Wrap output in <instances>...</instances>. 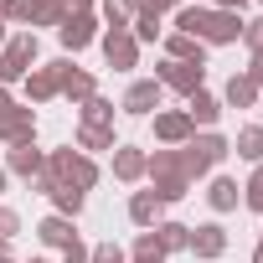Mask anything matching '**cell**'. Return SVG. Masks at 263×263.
Wrapping results in <instances>:
<instances>
[{"mask_svg":"<svg viewBox=\"0 0 263 263\" xmlns=\"http://www.w3.org/2000/svg\"><path fill=\"white\" fill-rule=\"evenodd\" d=\"M145 181H150V191H155V201L160 206H176L181 196H191V181H186V171H181V150H155V155H145Z\"/></svg>","mask_w":263,"mask_h":263,"instance_id":"obj_1","label":"cell"},{"mask_svg":"<svg viewBox=\"0 0 263 263\" xmlns=\"http://www.w3.org/2000/svg\"><path fill=\"white\" fill-rule=\"evenodd\" d=\"M227 155H232V140H227V135H217V129H196V135L181 145V171H186V181L196 186V181L212 176Z\"/></svg>","mask_w":263,"mask_h":263,"instance_id":"obj_2","label":"cell"},{"mask_svg":"<svg viewBox=\"0 0 263 263\" xmlns=\"http://www.w3.org/2000/svg\"><path fill=\"white\" fill-rule=\"evenodd\" d=\"M57 186H78V191H93L98 186V160L93 155H83V150H72V145H62V150H47V165H42Z\"/></svg>","mask_w":263,"mask_h":263,"instance_id":"obj_3","label":"cell"},{"mask_svg":"<svg viewBox=\"0 0 263 263\" xmlns=\"http://www.w3.org/2000/svg\"><path fill=\"white\" fill-rule=\"evenodd\" d=\"M36 57H42L36 31H16V36H6V47H0V88L21 83V78L36 67Z\"/></svg>","mask_w":263,"mask_h":263,"instance_id":"obj_4","label":"cell"},{"mask_svg":"<svg viewBox=\"0 0 263 263\" xmlns=\"http://www.w3.org/2000/svg\"><path fill=\"white\" fill-rule=\"evenodd\" d=\"M0 140L6 145H31L36 140V108L16 103L11 88H0Z\"/></svg>","mask_w":263,"mask_h":263,"instance_id":"obj_5","label":"cell"},{"mask_svg":"<svg viewBox=\"0 0 263 263\" xmlns=\"http://www.w3.org/2000/svg\"><path fill=\"white\" fill-rule=\"evenodd\" d=\"M67 67H72V57H57V62H36V67L21 78L26 98H31V103H52V98H62V78H67Z\"/></svg>","mask_w":263,"mask_h":263,"instance_id":"obj_6","label":"cell"},{"mask_svg":"<svg viewBox=\"0 0 263 263\" xmlns=\"http://www.w3.org/2000/svg\"><path fill=\"white\" fill-rule=\"evenodd\" d=\"M155 83H160L165 93H181V98H191V93L206 83V67H201V62H171V57H165V62L155 67Z\"/></svg>","mask_w":263,"mask_h":263,"instance_id":"obj_7","label":"cell"},{"mask_svg":"<svg viewBox=\"0 0 263 263\" xmlns=\"http://www.w3.org/2000/svg\"><path fill=\"white\" fill-rule=\"evenodd\" d=\"M150 124H155V145H165V150H181L196 135V124L186 119V108H155Z\"/></svg>","mask_w":263,"mask_h":263,"instance_id":"obj_8","label":"cell"},{"mask_svg":"<svg viewBox=\"0 0 263 263\" xmlns=\"http://www.w3.org/2000/svg\"><path fill=\"white\" fill-rule=\"evenodd\" d=\"M196 42H201V47H232V42H242V16L212 11V6H206V21H201Z\"/></svg>","mask_w":263,"mask_h":263,"instance_id":"obj_9","label":"cell"},{"mask_svg":"<svg viewBox=\"0 0 263 263\" xmlns=\"http://www.w3.org/2000/svg\"><path fill=\"white\" fill-rule=\"evenodd\" d=\"M160 98H165V88L155 83V78H135L124 88V98H119V108L129 114V119H150L155 108H160Z\"/></svg>","mask_w":263,"mask_h":263,"instance_id":"obj_10","label":"cell"},{"mask_svg":"<svg viewBox=\"0 0 263 263\" xmlns=\"http://www.w3.org/2000/svg\"><path fill=\"white\" fill-rule=\"evenodd\" d=\"M103 31H98V16L93 11H72L62 26H57V42H62V52H83V47H93Z\"/></svg>","mask_w":263,"mask_h":263,"instance_id":"obj_11","label":"cell"},{"mask_svg":"<svg viewBox=\"0 0 263 263\" xmlns=\"http://www.w3.org/2000/svg\"><path fill=\"white\" fill-rule=\"evenodd\" d=\"M98 47H103V62H108L114 72H135V67H140V42L129 36V31H103Z\"/></svg>","mask_w":263,"mask_h":263,"instance_id":"obj_12","label":"cell"},{"mask_svg":"<svg viewBox=\"0 0 263 263\" xmlns=\"http://www.w3.org/2000/svg\"><path fill=\"white\" fill-rule=\"evenodd\" d=\"M186 253L217 263V258L227 253V227H222V222H201V227H191V248H186Z\"/></svg>","mask_w":263,"mask_h":263,"instance_id":"obj_13","label":"cell"},{"mask_svg":"<svg viewBox=\"0 0 263 263\" xmlns=\"http://www.w3.org/2000/svg\"><path fill=\"white\" fill-rule=\"evenodd\" d=\"M42 165H47V150H36V140H31V145H11V150H6V176H16V181H31Z\"/></svg>","mask_w":263,"mask_h":263,"instance_id":"obj_14","label":"cell"},{"mask_svg":"<svg viewBox=\"0 0 263 263\" xmlns=\"http://www.w3.org/2000/svg\"><path fill=\"white\" fill-rule=\"evenodd\" d=\"M114 181H124V186L145 181V150L140 145H114Z\"/></svg>","mask_w":263,"mask_h":263,"instance_id":"obj_15","label":"cell"},{"mask_svg":"<svg viewBox=\"0 0 263 263\" xmlns=\"http://www.w3.org/2000/svg\"><path fill=\"white\" fill-rule=\"evenodd\" d=\"M186 119H191L196 129H217V119H222V98L206 93V88H196V93L186 98Z\"/></svg>","mask_w":263,"mask_h":263,"instance_id":"obj_16","label":"cell"},{"mask_svg":"<svg viewBox=\"0 0 263 263\" xmlns=\"http://www.w3.org/2000/svg\"><path fill=\"white\" fill-rule=\"evenodd\" d=\"M206 206H212L217 217L237 212V206H242V186H237L232 176H212V186H206Z\"/></svg>","mask_w":263,"mask_h":263,"instance_id":"obj_17","label":"cell"},{"mask_svg":"<svg viewBox=\"0 0 263 263\" xmlns=\"http://www.w3.org/2000/svg\"><path fill=\"white\" fill-rule=\"evenodd\" d=\"M36 237H42V248H57V253H62V248L78 242V227H72V217H57V212H52V217L36 222Z\"/></svg>","mask_w":263,"mask_h":263,"instance_id":"obj_18","label":"cell"},{"mask_svg":"<svg viewBox=\"0 0 263 263\" xmlns=\"http://www.w3.org/2000/svg\"><path fill=\"white\" fill-rule=\"evenodd\" d=\"M124 212H129V222H135L140 232H150L155 222H165V206L155 201V191H135V196H129V206H124Z\"/></svg>","mask_w":263,"mask_h":263,"instance_id":"obj_19","label":"cell"},{"mask_svg":"<svg viewBox=\"0 0 263 263\" xmlns=\"http://www.w3.org/2000/svg\"><path fill=\"white\" fill-rule=\"evenodd\" d=\"M93 93H98V78H93L88 67H78V62H72V67H67V78H62V98H67L72 108H83Z\"/></svg>","mask_w":263,"mask_h":263,"instance_id":"obj_20","label":"cell"},{"mask_svg":"<svg viewBox=\"0 0 263 263\" xmlns=\"http://www.w3.org/2000/svg\"><path fill=\"white\" fill-rule=\"evenodd\" d=\"M258 83L248 78V72H232L227 78V88H222V108H258Z\"/></svg>","mask_w":263,"mask_h":263,"instance_id":"obj_21","label":"cell"},{"mask_svg":"<svg viewBox=\"0 0 263 263\" xmlns=\"http://www.w3.org/2000/svg\"><path fill=\"white\" fill-rule=\"evenodd\" d=\"M165 57L171 62H201L206 67V47L196 36H186V31H165Z\"/></svg>","mask_w":263,"mask_h":263,"instance_id":"obj_22","label":"cell"},{"mask_svg":"<svg viewBox=\"0 0 263 263\" xmlns=\"http://www.w3.org/2000/svg\"><path fill=\"white\" fill-rule=\"evenodd\" d=\"M155 242H160V253H165V258H171V253H186V248H191V227L165 217V222H155Z\"/></svg>","mask_w":263,"mask_h":263,"instance_id":"obj_23","label":"cell"},{"mask_svg":"<svg viewBox=\"0 0 263 263\" xmlns=\"http://www.w3.org/2000/svg\"><path fill=\"white\" fill-rule=\"evenodd\" d=\"M232 150H237V160L263 165V124H242V129H237V140H232Z\"/></svg>","mask_w":263,"mask_h":263,"instance_id":"obj_24","label":"cell"},{"mask_svg":"<svg viewBox=\"0 0 263 263\" xmlns=\"http://www.w3.org/2000/svg\"><path fill=\"white\" fill-rule=\"evenodd\" d=\"M114 145H119V140H114V129H98V124H78V150H83V155H103V150L114 155Z\"/></svg>","mask_w":263,"mask_h":263,"instance_id":"obj_25","label":"cell"},{"mask_svg":"<svg viewBox=\"0 0 263 263\" xmlns=\"http://www.w3.org/2000/svg\"><path fill=\"white\" fill-rule=\"evenodd\" d=\"M52 206H57V217H83V206H88V191H78V186H52Z\"/></svg>","mask_w":263,"mask_h":263,"instance_id":"obj_26","label":"cell"},{"mask_svg":"<svg viewBox=\"0 0 263 263\" xmlns=\"http://www.w3.org/2000/svg\"><path fill=\"white\" fill-rule=\"evenodd\" d=\"M72 11H67V0H31V26H62Z\"/></svg>","mask_w":263,"mask_h":263,"instance_id":"obj_27","label":"cell"},{"mask_svg":"<svg viewBox=\"0 0 263 263\" xmlns=\"http://www.w3.org/2000/svg\"><path fill=\"white\" fill-rule=\"evenodd\" d=\"M78 124H98V129H114V103L103 93H93L83 108H78Z\"/></svg>","mask_w":263,"mask_h":263,"instance_id":"obj_28","label":"cell"},{"mask_svg":"<svg viewBox=\"0 0 263 263\" xmlns=\"http://www.w3.org/2000/svg\"><path fill=\"white\" fill-rule=\"evenodd\" d=\"M98 21H103V31H129V21H135V6H129V0H103Z\"/></svg>","mask_w":263,"mask_h":263,"instance_id":"obj_29","label":"cell"},{"mask_svg":"<svg viewBox=\"0 0 263 263\" xmlns=\"http://www.w3.org/2000/svg\"><path fill=\"white\" fill-rule=\"evenodd\" d=\"M129 36L145 47V42H160V36H165V26H160L155 16H135V21H129Z\"/></svg>","mask_w":263,"mask_h":263,"instance_id":"obj_30","label":"cell"},{"mask_svg":"<svg viewBox=\"0 0 263 263\" xmlns=\"http://www.w3.org/2000/svg\"><path fill=\"white\" fill-rule=\"evenodd\" d=\"M0 21L6 26H31V0H0Z\"/></svg>","mask_w":263,"mask_h":263,"instance_id":"obj_31","label":"cell"},{"mask_svg":"<svg viewBox=\"0 0 263 263\" xmlns=\"http://www.w3.org/2000/svg\"><path fill=\"white\" fill-rule=\"evenodd\" d=\"M242 206H253L263 217V165H253V176L242 181Z\"/></svg>","mask_w":263,"mask_h":263,"instance_id":"obj_32","label":"cell"},{"mask_svg":"<svg viewBox=\"0 0 263 263\" xmlns=\"http://www.w3.org/2000/svg\"><path fill=\"white\" fill-rule=\"evenodd\" d=\"M129 6H135V16H176V6H181V0H129Z\"/></svg>","mask_w":263,"mask_h":263,"instance_id":"obj_33","label":"cell"},{"mask_svg":"<svg viewBox=\"0 0 263 263\" xmlns=\"http://www.w3.org/2000/svg\"><path fill=\"white\" fill-rule=\"evenodd\" d=\"M88 263H129V253H124L119 242H93V253H88Z\"/></svg>","mask_w":263,"mask_h":263,"instance_id":"obj_34","label":"cell"},{"mask_svg":"<svg viewBox=\"0 0 263 263\" xmlns=\"http://www.w3.org/2000/svg\"><path fill=\"white\" fill-rule=\"evenodd\" d=\"M21 232V212L16 206H6V201H0V242H11Z\"/></svg>","mask_w":263,"mask_h":263,"instance_id":"obj_35","label":"cell"},{"mask_svg":"<svg viewBox=\"0 0 263 263\" xmlns=\"http://www.w3.org/2000/svg\"><path fill=\"white\" fill-rule=\"evenodd\" d=\"M129 258H165V253H160V242H155V227L135 237V253H129Z\"/></svg>","mask_w":263,"mask_h":263,"instance_id":"obj_36","label":"cell"},{"mask_svg":"<svg viewBox=\"0 0 263 263\" xmlns=\"http://www.w3.org/2000/svg\"><path fill=\"white\" fill-rule=\"evenodd\" d=\"M242 42H248V52H263V16L242 21Z\"/></svg>","mask_w":263,"mask_h":263,"instance_id":"obj_37","label":"cell"},{"mask_svg":"<svg viewBox=\"0 0 263 263\" xmlns=\"http://www.w3.org/2000/svg\"><path fill=\"white\" fill-rule=\"evenodd\" d=\"M88 253H93V248H88V242L78 237L72 248H62V263H88Z\"/></svg>","mask_w":263,"mask_h":263,"instance_id":"obj_38","label":"cell"},{"mask_svg":"<svg viewBox=\"0 0 263 263\" xmlns=\"http://www.w3.org/2000/svg\"><path fill=\"white\" fill-rule=\"evenodd\" d=\"M242 72H248V78H253V83H258V93H263V52H253V62H248V67H242Z\"/></svg>","mask_w":263,"mask_h":263,"instance_id":"obj_39","label":"cell"},{"mask_svg":"<svg viewBox=\"0 0 263 263\" xmlns=\"http://www.w3.org/2000/svg\"><path fill=\"white\" fill-rule=\"evenodd\" d=\"M242 6L248 0H212V11H232V16H242Z\"/></svg>","mask_w":263,"mask_h":263,"instance_id":"obj_40","label":"cell"},{"mask_svg":"<svg viewBox=\"0 0 263 263\" xmlns=\"http://www.w3.org/2000/svg\"><path fill=\"white\" fill-rule=\"evenodd\" d=\"M67 11H93V0H67Z\"/></svg>","mask_w":263,"mask_h":263,"instance_id":"obj_41","label":"cell"},{"mask_svg":"<svg viewBox=\"0 0 263 263\" xmlns=\"http://www.w3.org/2000/svg\"><path fill=\"white\" fill-rule=\"evenodd\" d=\"M6 186H11V176H6V165H0V196H6Z\"/></svg>","mask_w":263,"mask_h":263,"instance_id":"obj_42","label":"cell"},{"mask_svg":"<svg viewBox=\"0 0 263 263\" xmlns=\"http://www.w3.org/2000/svg\"><path fill=\"white\" fill-rule=\"evenodd\" d=\"M6 36H11V26H6V21H0V47H6Z\"/></svg>","mask_w":263,"mask_h":263,"instance_id":"obj_43","label":"cell"},{"mask_svg":"<svg viewBox=\"0 0 263 263\" xmlns=\"http://www.w3.org/2000/svg\"><path fill=\"white\" fill-rule=\"evenodd\" d=\"M129 263H165V258H129Z\"/></svg>","mask_w":263,"mask_h":263,"instance_id":"obj_44","label":"cell"},{"mask_svg":"<svg viewBox=\"0 0 263 263\" xmlns=\"http://www.w3.org/2000/svg\"><path fill=\"white\" fill-rule=\"evenodd\" d=\"M253 263H263V242H258V248H253Z\"/></svg>","mask_w":263,"mask_h":263,"instance_id":"obj_45","label":"cell"},{"mask_svg":"<svg viewBox=\"0 0 263 263\" xmlns=\"http://www.w3.org/2000/svg\"><path fill=\"white\" fill-rule=\"evenodd\" d=\"M0 258H11V242H0Z\"/></svg>","mask_w":263,"mask_h":263,"instance_id":"obj_46","label":"cell"},{"mask_svg":"<svg viewBox=\"0 0 263 263\" xmlns=\"http://www.w3.org/2000/svg\"><path fill=\"white\" fill-rule=\"evenodd\" d=\"M181 6H206V0H181Z\"/></svg>","mask_w":263,"mask_h":263,"instance_id":"obj_47","label":"cell"},{"mask_svg":"<svg viewBox=\"0 0 263 263\" xmlns=\"http://www.w3.org/2000/svg\"><path fill=\"white\" fill-rule=\"evenodd\" d=\"M0 263H16V258H0Z\"/></svg>","mask_w":263,"mask_h":263,"instance_id":"obj_48","label":"cell"},{"mask_svg":"<svg viewBox=\"0 0 263 263\" xmlns=\"http://www.w3.org/2000/svg\"><path fill=\"white\" fill-rule=\"evenodd\" d=\"M31 263H47V258H31Z\"/></svg>","mask_w":263,"mask_h":263,"instance_id":"obj_49","label":"cell"},{"mask_svg":"<svg viewBox=\"0 0 263 263\" xmlns=\"http://www.w3.org/2000/svg\"><path fill=\"white\" fill-rule=\"evenodd\" d=\"M258 6H263V0H258Z\"/></svg>","mask_w":263,"mask_h":263,"instance_id":"obj_50","label":"cell"},{"mask_svg":"<svg viewBox=\"0 0 263 263\" xmlns=\"http://www.w3.org/2000/svg\"><path fill=\"white\" fill-rule=\"evenodd\" d=\"M258 242H263V237H258Z\"/></svg>","mask_w":263,"mask_h":263,"instance_id":"obj_51","label":"cell"}]
</instances>
